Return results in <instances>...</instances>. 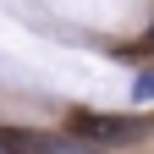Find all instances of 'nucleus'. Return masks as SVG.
I'll return each mask as SVG.
<instances>
[{
	"instance_id": "obj_1",
	"label": "nucleus",
	"mask_w": 154,
	"mask_h": 154,
	"mask_svg": "<svg viewBox=\"0 0 154 154\" xmlns=\"http://www.w3.org/2000/svg\"><path fill=\"white\" fill-rule=\"evenodd\" d=\"M0 154H105L99 143L77 138V132H33V127H6Z\"/></svg>"
},
{
	"instance_id": "obj_3",
	"label": "nucleus",
	"mask_w": 154,
	"mask_h": 154,
	"mask_svg": "<svg viewBox=\"0 0 154 154\" xmlns=\"http://www.w3.org/2000/svg\"><path fill=\"white\" fill-rule=\"evenodd\" d=\"M132 94H138V99H154V66L138 77V83H132Z\"/></svg>"
},
{
	"instance_id": "obj_2",
	"label": "nucleus",
	"mask_w": 154,
	"mask_h": 154,
	"mask_svg": "<svg viewBox=\"0 0 154 154\" xmlns=\"http://www.w3.org/2000/svg\"><path fill=\"white\" fill-rule=\"evenodd\" d=\"M72 132L105 149V143H127V138H143V132H149V121H127V116H99V110H77V116H72Z\"/></svg>"
}]
</instances>
